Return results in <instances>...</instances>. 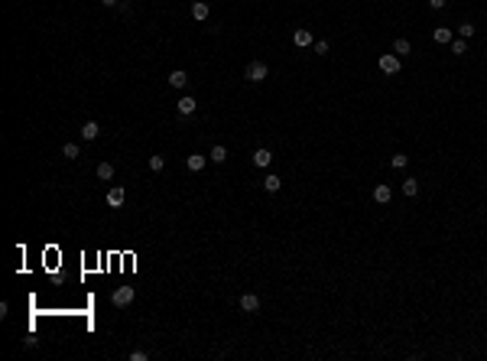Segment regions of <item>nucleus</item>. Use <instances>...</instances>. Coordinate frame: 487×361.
I'll return each mask as SVG.
<instances>
[{
	"label": "nucleus",
	"mask_w": 487,
	"mask_h": 361,
	"mask_svg": "<svg viewBox=\"0 0 487 361\" xmlns=\"http://www.w3.org/2000/svg\"><path fill=\"white\" fill-rule=\"evenodd\" d=\"M377 65H380L383 75H396V72H400V55H396V52H383L377 59Z\"/></svg>",
	"instance_id": "obj_1"
},
{
	"label": "nucleus",
	"mask_w": 487,
	"mask_h": 361,
	"mask_svg": "<svg viewBox=\"0 0 487 361\" xmlns=\"http://www.w3.org/2000/svg\"><path fill=\"white\" fill-rule=\"evenodd\" d=\"M270 75V69H266V62H250L247 69H244V79L247 81H263Z\"/></svg>",
	"instance_id": "obj_2"
},
{
	"label": "nucleus",
	"mask_w": 487,
	"mask_h": 361,
	"mask_svg": "<svg viewBox=\"0 0 487 361\" xmlns=\"http://www.w3.org/2000/svg\"><path fill=\"white\" fill-rule=\"evenodd\" d=\"M133 296H137V293H133V286H117V290L111 293V303H114V306H130Z\"/></svg>",
	"instance_id": "obj_3"
},
{
	"label": "nucleus",
	"mask_w": 487,
	"mask_h": 361,
	"mask_svg": "<svg viewBox=\"0 0 487 361\" xmlns=\"http://www.w3.org/2000/svg\"><path fill=\"white\" fill-rule=\"evenodd\" d=\"M195 108H198V101H195L192 94H182V98L176 101V111L182 114V118H188V114H195Z\"/></svg>",
	"instance_id": "obj_4"
},
{
	"label": "nucleus",
	"mask_w": 487,
	"mask_h": 361,
	"mask_svg": "<svg viewBox=\"0 0 487 361\" xmlns=\"http://www.w3.org/2000/svg\"><path fill=\"white\" fill-rule=\"evenodd\" d=\"M390 199H393V189H390L387 182H380V186H374V202H377V205H387Z\"/></svg>",
	"instance_id": "obj_5"
},
{
	"label": "nucleus",
	"mask_w": 487,
	"mask_h": 361,
	"mask_svg": "<svg viewBox=\"0 0 487 361\" xmlns=\"http://www.w3.org/2000/svg\"><path fill=\"white\" fill-rule=\"evenodd\" d=\"M240 309H244V313H257V309H260V296H257V293H244V296H240Z\"/></svg>",
	"instance_id": "obj_6"
},
{
	"label": "nucleus",
	"mask_w": 487,
	"mask_h": 361,
	"mask_svg": "<svg viewBox=\"0 0 487 361\" xmlns=\"http://www.w3.org/2000/svg\"><path fill=\"white\" fill-rule=\"evenodd\" d=\"M270 163H273V153L266 147H257L254 150V166H260V169H263V166H270Z\"/></svg>",
	"instance_id": "obj_7"
},
{
	"label": "nucleus",
	"mask_w": 487,
	"mask_h": 361,
	"mask_svg": "<svg viewBox=\"0 0 487 361\" xmlns=\"http://www.w3.org/2000/svg\"><path fill=\"white\" fill-rule=\"evenodd\" d=\"M208 13H211V7L205 3V0H195V3H192V16L198 20V23H205V20H208Z\"/></svg>",
	"instance_id": "obj_8"
},
{
	"label": "nucleus",
	"mask_w": 487,
	"mask_h": 361,
	"mask_svg": "<svg viewBox=\"0 0 487 361\" xmlns=\"http://www.w3.org/2000/svg\"><path fill=\"white\" fill-rule=\"evenodd\" d=\"M205 163H208V157H201V153H192V157L186 160L188 173H201V169H205Z\"/></svg>",
	"instance_id": "obj_9"
},
{
	"label": "nucleus",
	"mask_w": 487,
	"mask_h": 361,
	"mask_svg": "<svg viewBox=\"0 0 487 361\" xmlns=\"http://www.w3.org/2000/svg\"><path fill=\"white\" fill-rule=\"evenodd\" d=\"M293 42H296L299 49H309V46H312V33H309V30H302V26H299V30L293 33Z\"/></svg>",
	"instance_id": "obj_10"
},
{
	"label": "nucleus",
	"mask_w": 487,
	"mask_h": 361,
	"mask_svg": "<svg viewBox=\"0 0 487 361\" xmlns=\"http://www.w3.org/2000/svg\"><path fill=\"white\" fill-rule=\"evenodd\" d=\"M108 205H111V208H120V205H124V189H120V186L108 189Z\"/></svg>",
	"instance_id": "obj_11"
},
{
	"label": "nucleus",
	"mask_w": 487,
	"mask_h": 361,
	"mask_svg": "<svg viewBox=\"0 0 487 361\" xmlns=\"http://www.w3.org/2000/svg\"><path fill=\"white\" fill-rule=\"evenodd\" d=\"M98 134H101L98 120H85V124H81V137H85V140H98Z\"/></svg>",
	"instance_id": "obj_12"
},
{
	"label": "nucleus",
	"mask_w": 487,
	"mask_h": 361,
	"mask_svg": "<svg viewBox=\"0 0 487 361\" xmlns=\"http://www.w3.org/2000/svg\"><path fill=\"white\" fill-rule=\"evenodd\" d=\"M169 85H172V88H186V85H188V75H186L182 69L169 72Z\"/></svg>",
	"instance_id": "obj_13"
},
{
	"label": "nucleus",
	"mask_w": 487,
	"mask_h": 361,
	"mask_svg": "<svg viewBox=\"0 0 487 361\" xmlns=\"http://www.w3.org/2000/svg\"><path fill=\"white\" fill-rule=\"evenodd\" d=\"M403 196H406V199H412V196H419V182L416 179H412V176H410V179H403Z\"/></svg>",
	"instance_id": "obj_14"
},
{
	"label": "nucleus",
	"mask_w": 487,
	"mask_h": 361,
	"mask_svg": "<svg viewBox=\"0 0 487 361\" xmlns=\"http://www.w3.org/2000/svg\"><path fill=\"white\" fill-rule=\"evenodd\" d=\"M435 42H439V46H451V30L449 26H439V30H435Z\"/></svg>",
	"instance_id": "obj_15"
},
{
	"label": "nucleus",
	"mask_w": 487,
	"mask_h": 361,
	"mask_svg": "<svg viewBox=\"0 0 487 361\" xmlns=\"http://www.w3.org/2000/svg\"><path fill=\"white\" fill-rule=\"evenodd\" d=\"M208 160H211V163H225V160H227V150L221 147V143H215V147H211V153H208Z\"/></svg>",
	"instance_id": "obj_16"
},
{
	"label": "nucleus",
	"mask_w": 487,
	"mask_h": 361,
	"mask_svg": "<svg viewBox=\"0 0 487 361\" xmlns=\"http://www.w3.org/2000/svg\"><path fill=\"white\" fill-rule=\"evenodd\" d=\"M393 52H396V55H400V59H403V55H410V52H412V46H410V40H403V36H400V40H396V42H393Z\"/></svg>",
	"instance_id": "obj_17"
},
{
	"label": "nucleus",
	"mask_w": 487,
	"mask_h": 361,
	"mask_svg": "<svg viewBox=\"0 0 487 361\" xmlns=\"http://www.w3.org/2000/svg\"><path fill=\"white\" fill-rule=\"evenodd\" d=\"M98 179L111 182V179H114V166H111V163H98Z\"/></svg>",
	"instance_id": "obj_18"
},
{
	"label": "nucleus",
	"mask_w": 487,
	"mask_h": 361,
	"mask_svg": "<svg viewBox=\"0 0 487 361\" xmlns=\"http://www.w3.org/2000/svg\"><path fill=\"white\" fill-rule=\"evenodd\" d=\"M279 186H283V182H279V176H266V179H263V189H266V192H279Z\"/></svg>",
	"instance_id": "obj_19"
},
{
	"label": "nucleus",
	"mask_w": 487,
	"mask_h": 361,
	"mask_svg": "<svg viewBox=\"0 0 487 361\" xmlns=\"http://www.w3.org/2000/svg\"><path fill=\"white\" fill-rule=\"evenodd\" d=\"M62 157L65 160H78V143H65V147H62Z\"/></svg>",
	"instance_id": "obj_20"
},
{
	"label": "nucleus",
	"mask_w": 487,
	"mask_h": 361,
	"mask_svg": "<svg viewBox=\"0 0 487 361\" xmlns=\"http://www.w3.org/2000/svg\"><path fill=\"white\" fill-rule=\"evenodd\" d=\"M451 52H455V55H464V52H468V42H464V40H451Z\"/></svg>",
	"instance_id": "obj_21"
},
{
	"label": "nucleus",
	"mask_w": 487,
	"mask_h": 361,
	"mask_svg": "<svg viewBox=\"0 0 487 361\" xmlns=\"http://www.w3.org/2000/svg\"><path fill=\"white\" fill-rule=\"evenodd\" d=\"M150 169H153V173H162V169H166V160L162 157H150Z\"/></svg>",
	"instance_id": "obj_22"
},
{
	"label": "nucleus",
	"mask_w": 487,
	"mask_h": 361,
	"mask_svg": "<svg viewBox=\"0 0 487 361\" xmlns=\"http://www.w3.org/2000/svg\"><path fill=\"white\" fill-rule=\"evenodd\" d=\"M390 163H393V169H403V166H406V153H393Z\"/></svg>",
	"instance_id": "obj_23"
},
{
	"label": "nucleus",
	"mask_w": 487,
	"mask_h": 361,
	"mask_svg": "<svg viewBox=\"0 0 487 361\" xmlns=\"http://www.w3.org/2000/svg\"><path fill=\"white\" fill-rule=\"evenodd\" d=\"M312 49H315V55H325V52H328V42L318 40V42H312Z\"/></svg>",
	"instance_id": "obj_24"
},
{
	"label": "nucleus",
	"mask_w": 487,
	"mask_h": 361,
	"mask_svg": "<svg viewBox=\"0 0 487 361\" xmlns=\"http://www.w3.org/2000/svg\"><path fill=\"white\" fill-rule=\"evenodd\" d=\"M150 352H143V348H137V352H130V361H147Z\"/></svg>",
	"instance_id": "obj_25"
},
{
	"label": "nucleus",
	"mask_w": 487,
	"mask_h": 361,
	"mask_svg": "<svg viewBox=\"0 0 487 361\" xmlns=\"http://www.w3.org/2000/svg\"><path fill=\"white\" fill-rule=\"evenodd\" d=\"M468 36H474V23H461V40H468Z\"/></svg>",
	"instance_id": "obj_26"
},
{
	"label": "nucleus",
	"mask_w": 487,
	"mask_h": 361,
	"mask_svg": "<svg viewBox=\"0 0 487 361\" xmlns=\"http://www.w3.org/2000/svg\"><path fill=\"white\" fill-rule=\"evenodd\" d=\"M445 3H449V0H429V7H432V10H442Z\"/></svg>",
	"instance_id": "obj_27"
},
{
	"label": "nucleus",
	"mask_w": 487,
	"mask_h": 361,
	"mask_svg": "<svg viewBox=\"0 0 487 361\" xmlns=\"http://www.w3.org/2000/svg\"><path fill=\"white\" fill-rule=\"evenodd\" d=\"M101 3H104V7H117V3H120V0H101Z\"/></svg>",
	"instance_id": "obj_28"
}]
</instances>
